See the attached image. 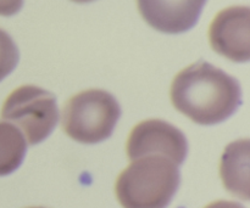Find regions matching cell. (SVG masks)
Returning a JSON list of instances; mask_svg holds the SVG:
<instances>
[{
  "mask_svg": "<svg viewBox=\"0 0 250 208\" xmlns=\"http://www.w3.org/2000/svg\"><path fill=\"white\" fill-rule=\"evenodd\" d=\"M241 85L220 68L198 61L181 71L171 84V102L194 123L224 122L241 104Z\"/></svg>",
  "mask_w": 250,
  "mask_h": 208,
  "instance_id": "cell-1",
  "label": "cell"
},
{
  "mask_svg": "<svg viewBox=\"0 0 250 208\" xmlns=\"http://www.w3.org/2000/svg\"><path fill=\"white\" fill-rule=\"evenodd\" d=\"M178 185V166L163 156H144L120 173L115 194L124 208H166Z\"/></svg>",
  "mask_w": 250,
  "mask_h": 208,
  "instance_id": "cell-2",
  "label": "cell"
},
{
  "mask_svg": "<svg viewBox=\"0 0 250 208\" xmlns=\"http://www.w3.org/2000/svg\"><path fill=\"white\" fill-rule=\"evenodd\" d=\"M121 114L119 102L105 90L89 89L73 95L62 109L63 132L81 144H97L111 135Z\"/></svg>",
  "mask_w": 250,
  "mask_h": 208,
  "instance_id": "cell-3",
  "label": "cell"
},
{
  "mask_svg": "<svg viewBox=\"0 0 250 208\" xmlns=\"http://www.w3.org/2000/svg\"><path fill=\"white\" fill-rule=\"evenodd\" d=\"M0 116L22 129L29 145L48 138L59 119L56 100L51 93L34 85H22L10 93Z\"/></svg>",
  "mask_w": 250,
  "mask_h": 208,
  "instance_id": "cell-4",
  "label": "cell"
},
{
  "mask_svg": "<svg viewBox=\"0 0 250 208\" xmlns=\"http://www.w3.org/2000/svg\"><path fill=\"white\" fill-rule=\"evenodd\" d=\"M185 134L161 119H146L137 124L129 133L126 144L127 156L131 161L144 156H163L176 166L182 165L187 156Z\"/></svg>",
  "mask_w": 250,
  "mask_h": 208,
  "instance_id": "cell-5",
  "label": "cell"
},
{
  "mask_svg": "<svg viewBox=\"0 0 250 208\" xmlns=\"http://www.w3.org/2000/svg\"><path fill=\"white\" fill-rule=\"evenodd\" d=\"M209 41L214 51L234 62L250 58V10L231 6L221 10L209 27Z\"/></svg>",
  "mask_w": 250,
  "mask_h": 208,
  "instance_id": "cell-6",
  "label": "cell"
},
{
  "mask_svg": "<svg viewBox=\"0 0 250 208\" xmlns=\"http://www.w3.org/2000/svg\"><path fill=\"white\" fill-rule=\"evenodd\" d=\"M207 0H137L144 21L163 33L177 34L197 23Z\"/></svg>",
  "mask_w": 250,
  "mask_h": 208,
  "instance_id": "cell-7",
  "label": "cell"
},
{
  "mask_svg": "<svg viewBox=\"0 0 250 208\" xmlns=\"http://www.w3.org/2000/svg\"><path fill=\"white\" fill-rule=\"evenodd\" d=\"M225 188L234 196L249 200V140H237L225 150L220 163Z\"/></svg>",
  "mask_w": 250,
  "mask_h": 208,
  "instance_id": "cell-8",
  "label": "cell"
},
{
  "mask_svg": "<svg viewBox=\"0 0 250 208\" xmlns=\"http://www.w3.org/2000/svg\"><path fill=\"white\" fill-rule=\"evenodd\" d=\"M26 140L12 124L0 122V177L20 167L26 153Z\"/></svg>",
  "mask_w": 250,
  "mask_h": 208,
  "instance_id": "cell-9",
  "label": "cell"
},
{
  "mask_svg": "<svg viewBox=\"0 0 250 208\" xmlns=\"http://www.w3.org/2000/svg\"><path fill=\"white\" fill-rule=\"evenodd\" d=\"M19 62V49L11 37L0 28V82L14 71Z\"/></svg>",
  "mask_w": 250,
  "mask_h": 208,
  "instance_id": "cell-10",
  "label": "cell"
},
{
  "mask_svg": "<svg viewBox=\"0 0 250 208\" xmlns=\"http://www.w3.org/2000/svg\"><path fill=\"white\" fill-rule=\"evenodd\" d=\"M23 0H0V16H12L21 10Z\"/></svg>",
  "mask_w": 250,
  "mask_h": 208,
  "instance_id": "cell-11",
  "label": "cell"
},
{
  "mask_svg": "<svg viewBox=\"0 0 250 208\" xmlns=\"http://www.w3.org/2000/svg\"><path fill=\"white\" fill-rule=\"evenodd\" d=\"M204 208H244V207L233 201H215L212 202V204L208 205V206Z\"/></svg>",
  "mask_w": 250,
  "mask_h": 208,
  "instance_id": "cell-12",
  "label": "cell"
},
{
  "mask_svg": "<svg viewBox=\"0 0 250 208\" xmlns=\"http://www.w3.org/2000/svg\"><path fill=\"white\" fill-rule=\"evenodd\" d=\"M75 2H89V1H94V0H72Z\"/></svg>",
  "mask_w": 250,
  "mask_h": 208,
  "instance_id": "cell-13",
  "label": "cell"
},
{
  "mask_svg": "<svg viewBox=\"0 0 250 208\" xmlns=\"http://www.w3.org/2000/svg\"><path fill=\"white\" fill-rule=\"evenodd\" d=\"M29 208H43V207H29Z\"/></svg>",
  "mask_w": 250,
  "mask_h": 208,
  "instance_id": "cell-14",
  "label": "cell"
}]
</instances>
